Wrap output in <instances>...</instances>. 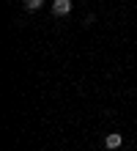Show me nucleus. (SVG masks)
<instances>
[{"label": "nucleus", "mask_w": 137, "mask_h": 151, "mask_svg": "<svg viewBox=\"0 0 137 151\" xmlns=\"http://www.w3.org/2000/svg\"><path fill=\"white\" fill-rule=\"evenodd\" d=\"M71 11V0H52V14L55 17H66Z\"/></svg>", "instance_id": "f257e3e1"}, {"label": "nucleus", "mask_w": 137, "mask_h": 151, "mask_svg": "<svg viewBox=\"0 0 137 151\" xmlns=\"http://www.w3.org/2000/svg\"><path fill=\"white\" fill-rule=\"evenodd\" d=\"M121 143H123V137L118 135V132H110L104 137V148H121Z\"/></svg>", "instance_id": "f03ea898"}, {"label": "nucleus", "mask_w": 137, "mask_h": 151, "mask_svg": "<svg viewBox=\"0 0 137 151\" xmlns=\"http://www.w3.org/2000/svg\"><path fill=\"white\" fill-rule=\"evenodd\" d=\"M41 6H44V0H25V8H27V11H39Z\"/></svg>", "instance_id": "7ed1b4c3"}]
</instances>
